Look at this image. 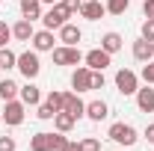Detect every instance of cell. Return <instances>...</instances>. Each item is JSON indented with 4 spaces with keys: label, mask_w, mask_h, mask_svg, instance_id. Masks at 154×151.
Masks as SVG:
<instances>
[{
    "label": "cell",
    "mask_w": 154,
    "mask_h": 151,
    "mask_svg": "<svg viewBox=\"0 0 154 151\" xmlns=\"http://www.w3.org/2000/svg\"><path fill=\"white\" fill-rule=\"evenodd\" d=\"M80 15L86 21H98V18H104L107 15V6L104 3H98V0H86L83 6H80Z\"/></svg>",
    "instance_id": "cell-11"
},
{
    "label": "cell",
    "mask_w": 154,
    "mask_h": 151,
    "mask_svg": "<svg viewBox=\"0 0 154 151\" xmlns=\"http://www.w3.org/2000/svg\"><path fill=\"white\" fill-rule=\"evenodd\" d=\"M18 92H21V86L15 80H0V98H3V101H15Z\"/></svg>",
    "instance_id": "cell-22"
},
{
    "label": "cell",
    "mask_w": 154,
    "mask_h": 151,
    "mask_svg": "<svg viewBox=\"0 0 154 151\" xmlns=\"http://www.w3.org/2000/svg\"><path fill=\"white\" fill-rule=\"evenodd\" d=\"M33 33H36V30H33V21H30V18H21L18 24L12 27V36L18 39V42H30Z\"/></svg>",
    "instance_id": "cell-17"
},
{
    "label": "cell",
    "mask_w": 154,
    "mask_h": 151,
    "mask_svg": "<svg viewBox=\"0 0 154 151\" xmlns=\"http://www.w3.org/2000/svg\"><path fill=\"white\" fill-rule=\"evenodd\" d=\"M21 15L30 21L42 18V0H21Z\"/></svg>",
    "instance_id": "cell-19"
},
{
    "label": "cell",
    "mask_w": 154,
    "mask_h": 151,
    "mask_svg": "<svg viewBox=\"0 0 154 151\" xmlns=\"http://www.w3.org/2000/svg\"><path fill=\"white\" fill-rule=\"evenodd\" d=\"M71 89H74V92H89V89H92V68H89V65L74 68V74H71Z\"/></svg>",
    "instance_id": "cell-8"
},
{
    "label": "cell",
    "mask_w": 154,
    "mask_h": 151,
    "mask_svg": "<svg viewBox=\"0 0 154 151\" xmlns=\"http://www.w3.org/2000/svg\"><path fill=\"white\" fill-rule=\"evenodd\" d=\"M38 119H45V122H48V119H54V116H57V113H54V107H51V104H38Z\"/></svg>",
    "instance_id": "cell-30"
},
{
    "label": "cell",
    "mask_w": 154,
    "mask_h": 151,
    "mask_svg": "<svg viewBox=\"0 0 154 151\" xmlns=\"http://www.w3.org/2000/svg\"><path fill=\"white\" fill-rule=\"evenodd\" d=\"M0 3H3V0H0Z\"/></svg>",
    "instance_id": "cell-40"
},
{
    "label": "cell",
    "mask_w": 154,
    "mask_h": 151,
    "mask_svg": "<svg viewBox=\"0 0 154 151\" xmlns=\"http://www.w3.org/2000/svg\"><path fill=\"white\" fill-rule=\"evenodd\" d=\"M12 39V27L6 21H0V48H6V42Z\"/></svg>",
    "instance_id": "cell-27"
},
{
    "label": "cell",
    "mask_w": 154,
    "mask_h": 151,
    "mask_svg": "<svg viewBox=\"0 0 154 151\" xmlns=\"http://www.w3.org/2000/svg\"><path fill=\"white\" fill-rule=\"evenodd\" d=\"M21 101L27 104V107H38L42 104V92H38V86H33V83H27V86H21Z\"/></svg>",
    "instance_id": "cell-16"
},
{
    "label": "cell",
    "mask_w": 154,
    "mask_h": 151,
    "mask_svg": "<svg viewBox=\"0 0 154 151\" xmlns=\"http://www.w3.org/2000/svg\"><path fill=\"white\" fill-rule=\"evenodd\" d=\"M142 80H145V83H154V59H151V62H145V68H142Z\"/></svg>",
    "instance_id": "cell-31"
},
{
    "label": "cell",
    "mask_w": 154,
    "mask_h": 151,
    "mask_svg": "<svg viewBox=\"0 0 154 151\" xmlns=\"http://www.w3.org/2000/svg\"><path fill=\"white\" fill-rule=\"evenodd\" d=\"M116 89H119L122 95H136L139 77H136L131 68H119V71H116Z\"/></svg>",
    "instance_id": "cell-5"
},
{
    "label": "cell",
    "mask_w": 154,
    "mask_h": 151,
    "mask_svg": "<svg viewBox=\"0 0 154 151\" xmlns=\"http://www.w3.org/2000/svg\"><path fill=\"white\" fill-rule=\"evenodd\" d=\"M134 59H139V62H151V59H154V42H148V39H136V42H134Z\"/></svg>",
    "instance_id": "cell-10"
},
{
    "label": "cell",
    "mask_w": 154,
    "mask_h": 151,
    "mask_svg": "<svg viewBox=\"0 0 154 151\" xmlns=\"http://www.w3.org/2000/svg\"><path fill=\"white\" fill-rule=\"evenodd\" d=\"M110 57H113V54H107L104 48H95V51L86 54V65H89L92 71H104V68L110 65Z\"/></svg>",
    "instance_id": "cell-9"
},
{
    "label": "cell",
    "mask_w": 154,
    "mask_h": 151,
    "mask_svg": "<svg viewBox=\"0 0 154 151\" xmlns=\"http://www.w3.org/2000/svg\"><path fill=\"white\" fill-rule=\"evenodd\" d=\"M0 122H3V116H0Z\"/></svg>",
    "instance_id": "cell-38"
},
{
    "label": "cell",
    "mask_w": 154,
    "mask_h": 151,
    "mask_svg": "<svg viewBox=\"0 0 154 151\" xmlns=\"http://www.w3.org/2000/svg\"><path fill=\"white\" fill-rule=\"evenodd\" d=\"M104 6H107V12H110V15H125V12H128V6H131V0H107Z\"/></svg>",
    "instance_id": "cell-24"
},
{
    "label": "cell",
    "mask_w": 154,
    "mask_h": 151,
    "mask_svg": "<svg viewBox=\"0 0 154 151\" xmlns=\"http://www.w3.org/2000/svg\"><path fill=\"white\" fill-rule=\"evenodd\" d=\"M59 151H80V142H65Z\"/></svg>",
    "instance_id": "cell-35"
},
{
    "label": "cell",
    "mask_w": 154,
    "mask_h": 151,
    "mask_svg": "<svg viewBox=\"0 0 154 151\" xmlns=\"http://www.w3.org/2000/svg\"><path fill=\"white\" fill-rule=\"evenodd\" d=\"M107 113H110V110H107V104H104V101H89V104H86V116H89L92 122H104Z\"/></svg>",
    "instance_id": "cell-18"
},
{
    "label": "cell",
    "mask_w": 154,
    "mask_h": 151,
    "mask_svg": "<svg viewBox=\"0 0 154 151\" xmlns=\"http://www.w3.org/2000/svg\"><path fill=\"white\" fill-rule=\"evenodd\" d=\"M15 148H18L15 136H0V151H15Z\"/></svg>",
    "instance_id": "cell-29"
},
{
    "label": "cell",
    "mask_w": 154,
    "mask_h": 151,
    "mask_svg": "<svg viewBox=\"0 0 154 151\" xmlns=\"http://www.w3.org/2000/svg\"><path fill=\"white\" fill-rule=\"evenodd\" d=\"M142 12H145V18L154 21V0H145V3H142Z\"/></svg>",
    "instance_id": "cell-34"
},
{
    "label": "cell",
    "mask_w": 154,
    "mask_h": 151,
    "mask_svg": "<svg viewBox=\"0 0 154 151\" xmlns=\"http://www.w3.org/2000/svg\"><path fill=\"white\" fill-rule=\"evenodd\" d=\"M92 89H104V71H92Z\"/></svg>",
    "instance_id": "cell-33"
},
{
    "label": "cell",
    "mask_w": 154,
    "mask_h": 151,
    "mask_svg": "<svg viewBox=\"0 0 154 151\" xmlns=\"http://www.w3.org/2000/svg\"><path fill=\"white\" fill-rule=\"evenodd\" d=\"M59 39H62L65 45L77 48V42L83 39V33H80V27H77V24H62V27H59Z\"/></svg>",
    "instance_id": "cell-15"
},
{
    "label": "cell",
    "mask_w": 154,
    "mask_h": 151,
    "mask_svg": "<svg viewBox=\"0 0 154 151\" xmlns=\"http://www.w3.org/2000/svg\"><path fill=\"white\" fill-rule=\"evenodd\" d=\"M68 18H71V12L62 6V3H54L45 15H42V21H45V30H59L62 24H68Z\"/></svg>",
    "instance_id": "cell-3"
},
{
    "label": "cell",
    "mask_w": 154,
    "mask_h": 151,
    "mask_svg": "<svg viewBox=\"0 0 154 151\" xmlns=\"http://www.w3.org/2000/svg\"><path fill=\"white\" fill-rule=\"evenodd\" d=\"M62 101H65V92H57V89H54V92L48 95V101H45V104H51V107H54V113H59V110H62Z\"/></svg>",
    "instance_id": "cell-25"
},
{
    "label": "cell",
    "mask_w": 154,
    "mask_h": 151,
    "mask_svg": "<svg viewBox=\"0 0 154 151\" xmlns=\"http://www.w3.org/2000/svg\"><path fill=\"white\" fill-rule=\"evenodd\" d=\"M62 110L65 113H71L74 119H80V116H86V104L77 98L74 92H65V101H62Z\"/></svg>",
    "instance_id": "cell-12"
},
{
    "label": "cell",
    "mask_w": 154,
    "mask_h": 151,
    "mask_svg": "<svg viewBox=\"0 0 154 151\" xmlns=\"http://www.w3.org/2000/svg\"><path fill=\"white\" fill-rule=\"evenodd\" d=\"M113 142H119V145H134L136 139V131H134V125H125V122H116V125H110V133H107Z\"/></svg>",
    "instance_id": "cell-4"
},
{
    "label": "cell",
    "mask_w": 154,
    "mask_h": 151,
    "mask_svg": "<svg viewBox=\"0 0 154 151\" xmlns=\"http://www.w3.org/2000/svg\"><path fill=\"white\" fill-rule=\"evenodd\" d=\"M51 54H54V62H57V65H80V59H83V57H80V51L71 48V45L54 48Z\"/></svg>",
    "instance_id": "cell-7"
},
{
    "label": "cell",
    "mask_w": 154,
    "mask_h": 151,
    "mask_svg": "<svg viewBox=\"0 0 154 151\" xmlns=\"http://www.w3.org/2000/svg\"><path fill=\"white\" fill-rule=\"evenodd\" d=\"M68 139L62 133H36L30 139V151H59Z\"/></svg>",
    "instance_id": "cell-1"
},
{
    "label": "cell",
    "mask_w": 154,
    "mask_h": 151,
    "mask_svg": "<svg viewBox=\"0 0 154 151\" xmlns=\"http://www.w3.org/2000/svg\"><path fill=\"white\" fill-rule=\"evenodd\" d=\"M24 107H27V104H24V101H6V107H3V122H6V125H9V128H18L21 122H24Z\"/></svg>",
    "instance_id": "cell-6"
},
{
    "label": "cell",
    "mask_w": 154,
    "mask_h": 151,
    "mask_svg": "<svg viewBox=\"0 0 154 151\" xmlns=\"http://www.w3.org/2000/svg\"><path fill=\"white\" fill-rule=\"evenodd\" d=\"M122 42H125V39L119 36V33H107V36L101 39V48H104L107 54H116V51H122Z\"/></svg>",
    "instance_id": "cell-21"
},
{
    "label": "cell",
    "mask_w": 154,
    "mask_h": 151,
    "mask_svg": "<svg viewBox=\"0 0 154 151\" xmlns=\"http://www.w3.org/2000/svg\"><path fill=\"white\" fill-rule=\"evenodd\" d=\"M18 68L21 74L27 77V80H33V77H38V71H42V62H38V51H24V54H18Z\"/></svg>",
    "instance_id": "cell-2"
},
{
    "label": "cell",
    "mask_w": 154,
    "mask_h": 151,
    "mask_svg": "<svg viewBox=\"0 0 154 151\" xmlns=\"http://www.w3.org/2000/svg\"><path fill=\"white\" fill-rule=\"evenodd\" d=\"M142 39L154 42V21H151V18H145V21H142Z\"/></svg>",
    "instance_id": "cell-28"
},
{
    "label": "cell",
    "mask_w": 154,
    "mask_h": 151,
    "mask_svg": "<svg viewBox=\"0 0 154 151\" xmlns=\"http://www.w3.org/2000/svg\"><path fill=\"white\" fill-rule=\"evenodd\" d=\"M59 3H62L71 15H74V12H80V6H83V0H59Z\"/></svg>",
    "instance_id": "cell-32"
},
{
    "label": "cell",
    "mask_w": 154,
    "mask_h": 151,
    "mask_svg": "<svg viewBox=\"0 0 154 151\" xmlns=\"http://www.w3.org/2000/svg\"><path fill=\"white\" fill-rule=\"evenodd\" d=\"M74 122H77V119H74L71 113H65V110H59V113L54 116V125H57L59 133H68L71 128H74Z\"/></svg>",
    "instance_id": "cell-20"
},
{
    "label": "cell",
    "mask_w": 154,
    "mask_h": 151,
    "mask_svg": "<svg viewBox=\"0 0 154 151\" xmlns=\"http://www.w3.org/2000/svg\"><path fill=\"white\" fill-rule=\"evenodd\" d=\"M42 3H51V6H54V3H59V0H42Z\"/></svg>",
    "instance_id": "cell-37"
},
{
    "label": "cell",
    "mask_w": 154,
    "mask_h": 151,
    "mask_svg": "<svg viewBox=\"0 0 154 151\" xmlns=\"http://www.w3.org/2000/svg\"><path fill=\"white\" fill-rule=\"evenodd\" d=\"M18 65V54H12L9 48H0V71H9Z\"/></svg>",
    "instance_id": "cell-23"
},
{
    "label": "cell",
    "mask_w": 154,
    "mask_h": 151,
    "mask_svg": "<svg viewBox=\"0 0 154 151\" xmlns=\"http://www.w3.org/2000/svg\"><path fill=\"white\" fill-rule=\"evenodd\" d=\"M83 3H86V0H83Z\"/></svg>",
    "instance_id": "cell-39"
},
{
    "label": "cell",
    "mask_w": 154,
    "mask_h": 151,
    "mask_svg": "<svg viewBox=\"0 0 154 151\" xmlns=\"http://www.w3.org/2000/svg\"><path fill=\"white\" fill-rule=\"evenodd\" d=\"M30 42H33V51H54V30H38Z\"/></svg>",
    "instance_id": "cell-13"
},
{
    "label": "cell",
    "mask_w": 154,
    "mask_h": 151,
    "mask_svg": "<svg viewBox=\"0 0 154 151\" xmlns=\"http://www.w3.org/2000/svg\"><path fill=\"white\" fill-rule=\"evenodd\" d=\"M80 151H101V142H98L95 136H86V139L80 142Z\"/></svg>",
    "instance_id": "cell-26"
},
{
    "label": "cell",
    "mask_w": 154,
    "mask_h": 151,
    "mask_svg": "<svg viewBox=\"0 0 154 151\" xmlns=\"http://www.w3.org/2000/svg\"><path fill=\"white\" fill-rule=\"evenodd\" d=\"M136 107L142 113H154V89H151V83L145 89H136Z\"/></svg>",
    "instance_id": "cell-14"
},
{
    "label": "cell",
    "mask_w": 154,
    "mask_h": 151,
    "mask_svg": "<svg viewBox=\"0 0 154 151\" xmlns=\"http://www.w3.org/2000/svg\"><path fill=\"white\" fill-rule=\"evenodd\" d=\"M145 139H148V142H154V125H148V128H145Z\"/></svg>",
    "instance_id": "cell-36"
}]
</instances>
